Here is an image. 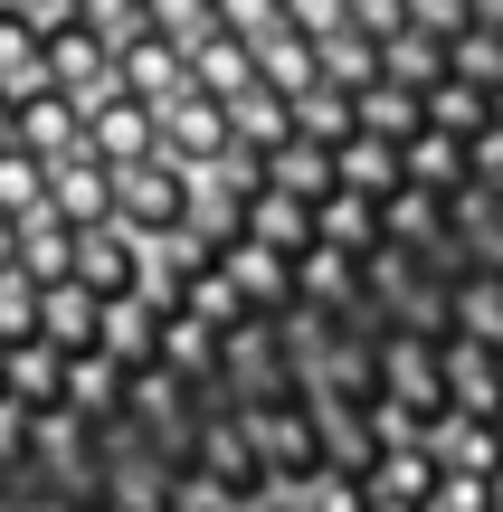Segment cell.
<instances>
[{
    "label": "cell",
    "instance_id": "cell-3",
    "mask_svg": "<svg viewBox=\"0 0 503 512\" xmlns=\"http://www.w3.org/2000/svg\"><path fill=\"white\" fill-rule=\"evenodd\" d=\"M162 152H171L181 171H219V162H238L247 143H238V124H228V105H219V95L181 86V95L162 105Z\"/></svg>",
    "mask_w": 503,
    "mask_h": 512
},
{
    "label": "cell",
    "instance_id": "cell-24",
    "mask_svg": "<svg viewBox=\"0 0 503 512\" xmlns=\"http://www.w3.org/2000/svg\"><path fill=\"white\" fill-rule=\"evenodd\" d=\"M466 181H485V190H503V124H485L466 143Z\"/></svg>",
    "mask_w": 503,
    "mask_h": 512
},
{
    "label": "cell",
    "instance_id": "cell-8",
    "mask_svg": "<svg viewBox=\"0 0 503 512\" xmlns=\"http://www.w3.org/2000/svg\"><path fill=\"white\" fill-rule=\"evenodd\" d=\"M257 171L285 190V200H304V209H323L342 190V171H333V143H314V133H285V143H266L257 152Z\"/></svg>",
    "mask_w": 503,
    "mask_h": 512
},
{
    "label": "cell",
    "instance_id": "cell-17",
    "mask_svg": "<svg viewBox=\"0 0 503 512\" xmlns=\"http://www.w3.org/2000/svg\"><path fill=\"white\" fill-rule=\"evenodd\" d=\"M314 238H323V247H342V256L380 247V200H371V190H333V200L314 209Z\"/></svg>",
    "mask_w": 503,
    "mask_h": 512
},
{
    "label": "cell",
    "instance_id": "cell-20",
    "mask_svg": "<svg viewBox=\"0 0 503 512\" xmlns=\"http://www.w3.org/2000/svg\"><path fill=\"white\" fill-rule=\"evenodd\" d=\"M447 67L466 76V86H503V29H475L466 19V29L447 38Z\"/></svg>",
    "mask_w": 503,
    "mask_h": 512
},
{
    "label": "cell",
    "instance_id": "cell-7",
    "mask_svg": "<svg viewBox=\"0 0 503 512\" xmlns=\"http://www.w3.org/2000/svg\"><path fill=\"white\" fill-rule=\"evenodd\" d=\"M48 209L67 228H105L114 219V162H95L86 143H76L67 162H48Z\"/></svg>",
    "mask_w": 503,
    "mask_h": 512
},
{
    "label": "cell",
    "instance_id": "cell-21",
    "mask_svg": "<svg viewBox=\"0 0 503 512\" xmlns=\"http://www.w3.org/2000/svg\"><path fill=\"white\" fill-rule=\"evenodd\" d=\"M143 29H162L171 48H200L219 29V0H143Z\"/></svg>",
    "mask_w": 503,
    "mask_h": 512
},
{
    "label": "cell",
    "instance_id": "cell-6",
    "mask_svg": "<svg viewBox=\"0 0 503 512\" xmlns=\"http://www.w3.org/2000/svg\"><path fill=\"white\" fill-rule=\"evenodd\" d=\"M114 86H124V95H143V105L162 114L171 95L190 86V48H171L162 29H133L124 48H114Z\"/></svg>",
    "mask_w": 503,
    "mask_h": 512
},
{
    "label": "cell",
    "instance_id": "cell-15",
    "mask_svg": "<svg viewBox=\"0 0 503 512\" xmlns=\"http://www.w3.org/2000/svg\"><path fill=\"white\" fill-rule=\"evenodd\" d=\"M247 76H257V48H247V38L209 29L200 48H190V86H200V95H219V105H228V95L247 86Z\"/></svg>",
    "mask_w": 503,
    "mask_h": 512
},
{
    "label": "cell",
    "instance_id": "cell-16",
    "mask_svg": "<svg viewBox=\"0 0 503 512\" xmlns=\"http://www.w3.org/2000/svg\"><path fill=\"white\" fill-rule=\"evenodd\" d=\"M333 171H342V190L390 200V190H399V143H380V133H342V143H333Z\"/></svg>",
    "mask_w": 503,
    "mask_h": 512
},
{
    "label": "cell",
    "instance_id": "cell-19",
    "mask_svg": "<svg viewBox=\"0 0 503 512\" xmlns=\"http://www.w3.org/2000/svg\"><path fill=\"white\" fill-rule=\"evenodd\" d=\"M29 209H48V162L29 143H0V219H29Z\"/></svg>",
    "mask_w": 503,
    "mask_h": 512
},
{
    "label": "cell",
    "instance_id": "cell-4",
    "mask_svg": "<svg viewBox=\"0 0 503 512\" xmlns=\"http://www.w3.org/2000/svg\"><path fill=\"white\" fill-rule=\"evenodd\" d=\"M86 152H95V162H114V171H124V162H143V152H162V114H152L143 95L105 86V95L86 105Z\"/></svg>",
    "mask_w": 503,
    "mask_h": 512
},
{
    "label": "cell",
    "instance_id": "cell-27",
    "mask_svg": "<svg viewBox=\"0 0 503 512\" xmlns=\"http://www.w3.org/2000/svg\"><path fill=\"white\" fill-rule=\"evenodd\" d=\"M0 10H29V19H57V0H0Z\"/></svg>",
    "mask_w": 503,
    "mask_h": 512
},
{
    "label": "cell",
    "instance_id": "cell-10",
    "mask_svg": "<svg viewBox=\"0 0 503 512\" xmlns=\"http://www.w3.org/2000/svg\"><path fill=\"white\" fill-rule=\"evenodd\" d=\"M38 332H48L57 351H95V332H105V294H86L76 275H48V285H38Z\"/></svg>",
    "mask_w": 503,
    "mask_h": 512
},
{
    "label": "cell",
    "instance_id": "cell-12",
    "mask_svg": "<svg viewBox=\"0 0 503 512\" xmlns=\"http://www.w3.org/2000/svg\"><path fill=\"white\" fill-rule=\"evenodd\" d=\"M0 86H10V95L48 86V19H29V10H0Z\"/></svg>",
    "mask_w": 503,
    "mask_h": 512
},
{
    "label": "cell",
    "instance_id": "cell-13",
    "mask_svg": "<svg viewBox=\"0 0 503 512\" xmlns=\"http://www.w3.org/2000/svg\"><path fill=\"white\" fill-rule=\"evenodd\" d=\"M418 95H428V124L437 133H456V143H475V133H485L494 124V86H466V76H437V86H418Z\"/></svg>",
    "mask_w": 503,
    "mask_h": 512
},
{
    "label": "cell",
    "instance_id": "cell-1",
    "mask_svg": "<svg viewBox=\"0 0 503 512\" xmlns=\"http://www.w3.org/2000/svg\"><path fill=\"white\" fill-rule=\"evenodd\" d=\"M190 219H200V171H181L171 152H143V162L114 171V228H133L143 247L181 238Z\"/></svg>",
    "mask_w": 503,
    "mask_h": 512
},
{
    "label": "cell",
    "instance_id": "cell-2",
    "mask_svg": "<svg viewBox=\"0 0 503 512\" xmlns=\"http://www.w3.org/2000/svg\"><path fill=\"white\" fill-rule=\"evenodd\" d=\"M67 275L86 294H105V304H133V294H152V247L133 238V228H76V256H67Z\"/></svg>",
    "mask_w": 503,
    "mask_h": 512
},
{
    "label": "cell",
    "instance_id": "cell-5",
    "mask_svg": "<svg viewBox=\"0 0 503 512\" xmlns=\"http://www.w3.org/2000/svg\"><path fill=\"white\" fill-rule=\"evenodd\" d=\"M48 86H67L76 105H95V95L114 86V48L86 29V19H67V10L48 19Z\"/></svg>",
    "mask_w": 503,
    "mask_h": 512
},
{
    "label": "cell",
    "instance_id": "cell-28",
    "mask_svg": "<svg viewBox=\"0 0 503 512\" xmlns=\"http://www.w3.org/2000/svg\"><path fill=\"white\" fill-rule=\"evenodd\" d=\"M494 124H503V86H494Z\"/></svg>",
    "mask_w": 503,
    "mask_h": 512
},
{
    "label": "cell",
    "instance_id": "cell-9",
    "mask_svg": "<svg viewBox=\"0 0 503 512\" xmlns=\"http://www.w3.org/2000/svg\"><path fill=\"white\" fill-rule=\"evenodd\" d=\"M19 143H29L38 162H67V152L86 143V105H76L67 86H29L19 95Z\"/></svg>",
    "mask_w": 503,
    "mask_h": 512
},
{
    "label": "cell",
    "instance_id": "cell-22",
    "mask_svg": "<svg viewBox=\"0 0 503 512\" xmlns=\"http://www.w3.org/2000/svg\"><path fill=\"white\" fill-rule=\"evenodd\" d=\"M57 10H67V19H86L105 48H124V38L143 29V0H57Z\"/></svg>",
    "mask_w": 503,
    "mask_h": 512
},
{
    "label": "cell",
    "instance_id": "cell-11",
    "mask_svg": "<svg viewBox=\"0 0 503 512\" xmlns=\"http://www.w3.org/2000/svg\"><path fill=\"white\" fill-rule=\"evenodd\" d=\"M352 105H361V133H380V143H409V133L428 124V95H418V86H399L390 67H380L371 86H352Z\"/></svg>",
    "mask_w": 503,
    "mask_h": 512
},
{
    "label": "cell",
    "instance_id": "cell-26",
    "mask_svg": "<svg viewBox=\"0 0 503 512\" xmlns=\"http://www.w3.org/2000/svg\"><path fill=\"white\" fill-rule=\"evenodd\" d=\"M0 266H19V219H0Z\"/></svg>",
    "mask_w": 503,
    "mask_h": 512
},
{
    "label": "cell",
    "instance_id": "cell-25",
    "mask_svg": "<svg viewBox=\"0 0 503 512\" xmlns=\"http://www.w3.org/2000/svg\"><path fill=\"white\" fill-rule=\"evenodd\" d=\"M0 143H19V95L0 86Z\"/></svg>",
    "mask_w": 503,
    "mask_h": 512
},
{
    "label": "cell",
    "instance_id": "cell-14",
    "mask_svg": "<svg viewBox=\"0 0 503 512\" xmlns=\"http://www.w3.org/2000/svg\"><path fill=\"white\" fill-rule=\"evenodd\" d=\"M399 181H418V190H456V181H466V143H456V133H437V124H418L409 143H399Z\"/></svg>",
    "mask_w": 503,
    "mask_h": 512
},
{
    "label": "cell",
    "instance_id": "cell-18",
    "mask_svg": "<svg viewBox=\"0 0 503 512\" xmlns=\"http://www.w3.org/2000/svg\"><path fill=\"white\" fill-rule=\"evenodd\" d=\"M295 133H314V143H342V133H361V105H352V86L314 76V86L295 95Z\"/></svg>",
    "mask_w": 503,
    "mask_h": 512
},
{
    "label": "cell",
    "instance_id": "cell-23",
    "mask_svg": "<svg viewBox=\"0 0 503 512\" xmlns=\"http://www.w3.org/2000/svg\"><path fill=\"white\" fill-rule=\"evenodd\" d=\"M219 29L257 48V38H276V29H285V0H219Z\"/></svg>",
    "mask_w": 503,
    "mask_h": 512
}]
</instances>
